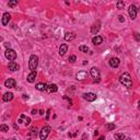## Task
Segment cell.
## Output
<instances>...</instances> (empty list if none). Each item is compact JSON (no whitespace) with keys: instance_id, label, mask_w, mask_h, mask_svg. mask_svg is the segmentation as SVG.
I'll use <instances>...</instances> for the list:
<instances>
[{"instance_id":"cell-1","label":"cell","mask_w":140,"mask_h":140,"mask_svg":"<svg viewBox=\"0 0 140 140\" xmlns=\"http://www.w3.org/2000/svg\"><path fill=\"white\" fill-rule=\"evenodd\" d=\"M119 81H120V83L123 84V85H125V87L128 88V89H130V88L133 87L131 77H130L129 74H127V72H125V74H123L122 76H120V77H119Z\"/></svg>"},{"instance_id":"cell-2","label":"cell","mask_w":140,"mask_h":140,"mask_svg":"<svg viewBox=\"0 0 140 140\" xmlns=\"http://www.w3.org/2000/svg\"><path fill=\"white\" fill-rule=\"evenodd\" d=\"M37 65H38V57L36 55H32L30 57V63H29V66H30V69L32 71H35L37 68Z\"/></svg>"},{"instance_id":"cell-3","label":"cell","mask_w":140,"mask_h":140,"mask_svg":"<svg viewBox=\"0 0 140 140\" xmlns=\"http://www.w3.org/2000/svg\"><path fill=\"white\" fill-rule=\"evenodd\" d=\"M50 130H52V128H50L49 126H44L40 131L41 140H46V138L48 137V135H49V133H50Z\"/></svg>"},{"instance_id":"cell-4","label":"cell","mask_w":140,"mask_h":140,"mask_svg":"<svg viewBox=\"0 0 140 140\" xmlns=\"http://www.w3.org/2000/svg\"><path fill=\"white\" fill-rule=\"evenodd\" d=\"M4 56H6V58H7L9 61H13V60L17 58V53H15V50L9 48V49L6 50V53H4Z\"/></svg>"},{"instance_id":"cell-5","label":"cell","mask_w":140,"mask_h":140,"mask_svg":"<svg viewBox=\"0 0 140 140\" xmlns=\"http://www.w3.org/2000/svg\"><path fill=\"white\" fill-rule=\"evenodd\" d=\"M128 13H129V17L131 20H135L137 17V8L136 6H133V4H131L129 7V9H128Z\"/></svg>"},{"instance_id":"cell-6","label":"cell","mask_w":140,"mask_h":140,"mask_svg":"<svg viewBox=\"0 0 140 140\" xmlns=\"http://www.w3.org/2000/svg\"><path fill=\"white\" fill-rule=\"evenodd\" d=\"M83 99L87 100L88 102H93V101L96 100V94L92 93V92H89V93H84L83 94Z\"/></svg>"},{"instance_id":"cell-7","label":"cell","mask_w":140,"mask_h":140,"mask_svg":"<svg viewBox=\"0 0 140 140\" xmlns=\"http://www.w3.org/2000/svg\"><path fill=\"white\" fill-rule=\"evenodd\" d=\"M90 74L94 79H99V78H100V70L97 69V68H95V67H92V68H91Z\"/></svg>"},{"instance_id":"cell-8","label":"cell","mask_w":140,"mask_h":140,"mask_svg":"<svg viewBox=\"0 0 140 140\" xmlns=\"http://www.w3.org/2000/svg\"><path fill=\"white\" fill-rule=\"evenodd\" d=\"M4 85H6V88H15V85H17V81L14 80V79H8L6 82H4Z\"/></svg>"},{"instance_id":"cell-9","label":"cell","mask_w":140,"mask_h":140,"mask_svg":"<svg viewBox=\"0 0 140 140\" xmlns=\"http://www.w3.org/2000/svg\"><path fill=\"white\" fill-rule=\"evenodd\" d=\"M119 59L117 58V57H113V58H111L110 60V65L111 67H113V68H117V67L119 66Z\"/></svg>"},{"instance_id":"cell-10","label":"cell","mask_w":140,"mask_h":140,"mask_svg":"<svg viewBox=\"0 0 140 140\" xmlns=\"http://www.w3.org/2000/svg\"><path fill=\"white\" fill-rule=\"evenodd\" d=\"M10 19H11L10 13H8V12L4 13V15H2V20H1V22H2V25H7V24L9 23Z\"/></svg>"},{"instance_id":"cell-11","label":"cell","mask_w":140,"mask_h":140,"mask_svg":"<svg viewBox=\"0 0 140 140\" xmlns=\"http://www.w3.org/2000/svg\"><path fill=\"white\" fill-rule=\"evenodd\" d=\"M57 90H58V87H57L56 84L52 83V84H48V85H47L46 91L48 93H55V92H57Z\"/></svg>"},{"instance_id":"cell-12","label":"cell","mask_w":140,"mask_h":140,"mask_svg":"<svg viewBox=\"0 0 140 140\" xmlns=\"http://www.w3.org/2000/svg\"><path fill=\"white\" fill-rule=\"evenodd\" d=\"M23 120H24V125H25V126H27V125H30V123H31V118L26 117L25 115H21L20 118H19V123H22Z\"/></svg>"},{"instance_id":"cell-13","label":"cell","mask_w":140,"mask_h":140,"mask_svg":"<svg viewBox=\"0 0 140 140\" xmlns=\"http://www.w3.org/2000/svg\"><path fill=\"white\" fill-rule=\"evenodd\" d=\"M19 65H18L15 61H10L9 63V70H11V71H17V70H19Z\"/></svg>"},{"instance_id":"cell-14","label":"cell","mask_w":140,"mask_h":140,"mask_svg":"<svg viewBox=\"0 0 140 140\" xmlns=\"http://www.w3.org/2000/svg\"><path fill=\"white\" fill-rule=\"evenodd\" d=\"M36 76H37L36 71H32V72L27 76V81H29L30 83H33L34 81H35V79H36Z\"/></svg>"},{"instance_id":"cell-15","label":"cell","mask_w":140,"mask_h":140,"mask_svg":"<svg viewBox=\"0 0 140 140\" xmlns=\"http://www.w3.org/2000/svg\"><path fill=\"white\" fill-rule=\"evenodd\" d=\"M88 77V72L87 71H79L77 74V79L78 80H84V79H87Z\"/></svg>"},{"instance_id":"cell-16","label":"cell","mask_w":140,"mask_h":140,"mask_svg":"<svg viewBox=\"0 0 140 140\" xmlns=\"http://www.w3.org/2000/svg\"><path fill=\"white\" fill-rule=\"evenodd\" d=\"M13 99V93H11V92H7V93L4 94V96H2V100L4 102H9Z\"/></svg>"},{"instance_id":"cell-17","label":"cell","mask_w":140,"mask_h":140,"mask_svg":"<svg viewBox=\"0 0 140 140\" xmlns=\"http://www.w3.org/2000/svg\"><path fill=\"white\" fill-rule=\"evenodd\" d=\"M92 42H93L94 45H100V44H102V42H103V37L96 35V36H94L93 38H92Z\"/></svg>"},{"instance_id":"cell-18","label":"cell","mask_w":140,"mask_h":140,"mask_svg":"<svg viewBox=\"0 0 140 140\" xmlns=\"http://www.w3.org/2000/svg\"><path fill=\"white\" fill-rule=\"evenodd\" d=\"M99 30H100V22L97 21L95 24H93V26L91 27V33L92 34H96L97 32H99Z\"/></svg>"},{"instance_id":"cell-19","label":"cell","mask_w":140,"mask_h":140,"mask_svg":"<svg viewBox=\"0 0 140 140\" xmlns=\"http://www.w3.org/2000/svg\"><path fill=\"white\" fill-rule=\"evenodd\" d=\"M35 88H36L38 91H46L47 90V84L40 82V83H37L36 85H35Z\"/></svg>"},{"instance_id":"cell-20","label":"cell","mask_w":140,"mask_h":140,"mask_svg":"<svg viewBox=\"0 0 140 140\" xmlns=\"http://www.w3.org/2000/svg\"><path fill=\"white\" fill-rule=\"evenodd\" d=\"M67 50H68V46H67L66 44H61V46L59 47V54L60 55L63 56V55L67 53Z\"/></svg>"},{"instance_id":"cell-21","label":"cell","mask_w":140,"mask_h":140,"mask_svg":"<svg viewBox=\"0 0 140 140\" xmlns=\"http://www.w3.org/2000/svg\"><path fill=\"white\" fill-rule=\"evenodd\" d=\"M74 37H76V34H74V33H69V32H68V33L65 34V40H66L67 42H70V41H72Z\"/></svg>"},{"instance_id":"cell-22","label":"cell","mask_w":140,"mask_h":140,"mask_svg":"<svg viewBox=\"0 0 140 140\" xmlns=\"http://www.w3.org/2000/svg\"><path fill=\"white\" fill-rule=\"evenodd\" d=\"M114 138L116 140H125L126 139L123 133H115V135H114Z\"/></svg>"},{"instance_id":"cell-23","label":"cell","mask_w":140,"mask_h":140,"mask_svg":"<svg viewBox=\"0 0 140 140\" xmlns=\"http://www.w3.org/2000/svg\"><path fill=\"white\" fill-rule=\"evenodd\" d=\"M115 125H114V124H106V125H105V129L107 130V131H111V130H114L115 129Z\"/></svg>"},{"instance_id":"cell-24","label":"cell","mask_w":140,"mask_h":140,"mask_svg":"<svg viewBox=\"0 0 140 140\" xmlns=\"http://www.w3.org/2000/svg\"><path fill=\"white\" fill-rule=\"evenodd\" d=\"M79 50L82 52V53H88V52H89V47L85 46V45H81V46L79 47Z\"/></svg>"},{"instance_id":"cell-25","label":"cell","mask_w":140,"mask_h":140,"mask_svg":"<svg viewBox=\"0 0 140 140\" xmlns=\"http://www.w3.org/2000/svg\"><path fill=\"white\" fill-rule=\"evenodd\" d=\"M0 130H1V131H4V133H7V131H9V127H8L7 125L2 124V125L0 126Z\"/></svg>"},{"instance_id":"cell-26","label":"cell","mask_w":140,"mask_h":140,"mask_svg":"<svg viewBox=\"0 0 140 140\" xmlns=\"http://www.w3.org/2000/svg\"><path fill=\"white\" fill-rule=\"evenodd\" d=\"M9 7H11V8H13V7H15V6H18V1L17 0H13V1H9Z\"/></svg>"},{"instance_id":"cell-27","label":"cell","mask_w":140,"mask_h":140,"mask_svg":"<svg viewBox=\"0 0 140 140\" xmlns=\"http://www.w3.org/2000/svg\"><path fill=\"white\" fill-rule=\"evenodd\" d=\"M116 7H117V9H123V8L125 7V4H124L123 1H118L116 4Z\"/></svg>"},{"instance_id":"cell-28","label":"cell","mask_w":140,"mask_h":140,"mask_svg":"<svg viewBox=\"0 0 140 140\" xmlns=\"http://www.w3.org/2000/svg\"><path fill=\"white\" fill-rule=\"evenodd\" d=\"M76 59H77V57L74 56V55H71V56L69 57V61H70V63H74Z\"/></svg>"},{"instance_id":"cell-29","label":"cell","mask_w":140,"mask_h":140,"mask_svg":"<svg viewBox=\"0 0 140 140\" xmlns=\"http://www.w3.org/2000/svg\"><path fill=\"white\" fill-rule=\"evenodd\" d=\"M133 36H135V40H136L137 42H140V34L139 33H135Z\"/></svg>"},{"instance_id":"cell-30","label":"cell","mask_w":140,"mask_h":140,"mask_svg":"<svg viewBox=\"0 0 140 140\" xmlns=\"http://www.w3.org/2000/svg\"><path fill=\"white\" fill-rule=\"evenodd\" d=\"M118 20H119L120 22H124V21H125V19H124L123 15H119V17H118Z\"/></svg>"},{"instance_id":"cell-31","label":"cell","mask_w":140,"mask_h":140,"mask_svg":"<svg viewBox=\"0 0 140 140\" xmlns=\"http://www.w3.org/2000/svg\"><path fill=\"white\" fill-rule=\"evenodd\" d=\"M49 113H50V110H48V111H47V114H46V119L49 118Z\"/></svg>"},{"instance_id":"cell-32","label":"cell","mask_w":140,"mask_h":140,"mask_svg":"<svg viewBox=\"0 0 140 140\" xmlns=\"http://www.w3.org/2000/svg\"><path fill=\"white\" fill-rule=\"evenodd\" d=\"M63 99H66V100H68V101H69V103H70V104H72V101L70 100V99H68L67 96H63Z\"/></svg>"},{"instance_id":"cell-33","label":"cell","mask_w":140,"mask_h":140,"mask_svg":"<svg viewBox=\"0 0 140 140\" xmlns=\"http://www.w3.org/2000/svg\"><path fill=\"white\" fill-rule=\"evenodd\" d=\"M23 99H24V100H27V99H29V95H26V94H23Z\"/></svg>"},{"instance_id":"cell-34","label":"cell","mask_w":140,"mask_h":140,"mask_svg":"<svg viewBox=\"0 0 140 140\" xmlns=\"http://www.w3.org/2000/svg\"><path fill=\"white\" fill-rule=\"evenodd\" d=\"M4 46L8 47V49H9V48H10V44H9V43H6V44H4Z\"/></svg>"},{"instance_id":"cell-35","label":"cell","mask_w":140,"mask_h":140,"mask_svg":"<svg viewBox=\"0 0 140 140\" xmlns=\"http://www.w3.org/2000/svg\"><path fill=\"white\" fill-rule=\"evenodd\" d=\"M104 139H105V137L104 136H101L100 138H99V140H104Z\"/></svg>"},{"instance_id":"cell-36","label":"cell","mask_w":140,"mask_h":140,"mask_svg":"<svg viewBox=\"0 0 140 140\" xmlns=\"http://www.w3.org/2000/svg\"><path fill=\"white\" fill-rule=\"evenodd\" d=\"M97 135H99V131H97V130H95V133H94V136H97Z\"/></svg>"},{"instance_id":"cell-37","label":"cell","mask_w":140,"mask_h":140,"mask_svg":"<svg viewBox=\"0 0 140 140\" xmlns=\"http://www.w3.org/2000/svg\"><path fill=\"white\" fill-rule=\"evenodd\" d=\"M36 112H37L36 110H33V111H32V114H36Z\"/></svg>"},{"instance_id":"cell-38","label":"cell","mask_w":140,"mask_h":140,"mask_svg":"<svg viewBox=\"0 0 140 140\" xmlns=\"http://www.w3.org/2000/svg\"><path fill=\"white\" fill-rule=\"evenodd\" d=\"M138 108L140 110V101H139V103H138Z\"/></svg>"},{"instance_id":"cell-39","label":"cell","mask_w":140,"mask_h":140,"mask_svg":"<svg viewBox=\"0 0 140 140\" xmlns=\"http://www.w3.org/2000/svg\"><path fill=\"white\" fill-rule=\"evenodd\" d=\"M6 140H15L14 138H11V139H6Z\"/></svg>"},{"instance_id":"cell-40","label":"cell","mask_w":140,"mask_h":140,"mask_svg":"<svg viewBox=\"0 0 140 140\" xmlns=\"http://www.w3.org/2000/svg\"><path fill=\"white\" fill-rule=\"evenodd\" d=\"M125 140H131V139H130V138H126V139H125Z\"/></svg>"}]
</instances>
